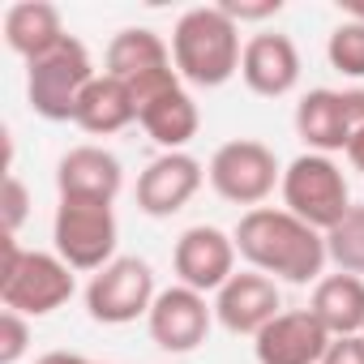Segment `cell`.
Segmentation results:
<instances>
[{
    "label": "cell",
    "mask_w": 364,
    "mask_h": 364,
    "mask_svg": "<svg viewBox=\"0 0 364 364\" xmlns=\"http://www.w3.org/2000/svg\"><path fill=\"white\" fill-rule=\"evenodd\" d=\"M232 240H236V253L253 270L287 279V283H317L321 266L330 262L326 236L317 228H309L304 219H296L291 210L257 206V210L240 215Z\"/></svg>",
    "instance_id": "6da1fadb"
},
{
    "label": "cell",
    "mask_w": 364,
    "mask_h": 364,
    "mask_svg": "<svg viewBox=\"0 0 364 364\" xmlns=\"http://www.w3.org/2000/svg\"><path fill=\"white\" fill-rule=\"evenodd\" d=\"M240 26L215 5V9H189L171 31V60L176 73L193 86H223L240 73Z\"/></svg>",
    "instance_id": "7a4b0ae2"
},
{
    "label": "cell",
    "mask_w": 364,
    "mask_h": 364,
    "mask_svg": "<svg viewBox=\"0 0 364 364\" xmlns=\"http://www.w3.org/2000/svg\"><path fill=\"white\" fill-rule=\"evenodd\" d=\"M69 296H73L69 262H60L52 253L22 249L14 236H5V266H0V300H5V309H14L22 317H48Z\"/></svg>",
    "instance_id": "3957f363"
},
{
    "label": "cell",
    "mask_w": 364,
    "mask_h": 364,
    "mask_svg": "<svg viewBox=\"0 0 364 364\" xmlns=\"http://www.w3.org/2000/svg\"><path fill=\"white\" fill-rule=\"evenodd\" d=\"M95 65H90V52L82 39H65L60 48H52L48 56L31 60V73H26V99L31 107L43 116V120H73L77 116V103L86 95V86L95 82Z\"/></svg>",
    "instance_id": "277c9868"
},
{
    "label": "cell",
    "mask_w": 364,
    "mask_h": 364,
    "mask_svg": "<svg viewBox=\"0 0 364 364\" xmlns=\"http://www.w3.org/2000/svg\"><path fill=\"white\" fill-rule=\"evenodd\" d=\"M283 206L304 219L309 228H317L321 236L351 210V193H347V176L330 154H300L287 171H283Z\"/></svg>",
    "instance_id": "5b68a950"
},
{
    "label": "cell",
    "mask_w": 364,
    "mask_h": 364,
    "mask_svg": "<svg viewBox=\"0 0 364 364\" xmlns=\"http://www.w3.org/2000/svg\"><path fill=\"white\" fill-rule=\"evenodd\" d=\"M210 185L223 202L232 206H262L274 185H283V171H279V159L266 141H253V137H236V141H223L210 159Z\"/></svg>",
    "instance_id": "8992f818"
},
{
    "label": "cell",
    "mask_w": 364,
    "mask_h": 364,
    "mask_svg": "<svg viewBox=\"0 0 364 364\" xmlns=\"http://www.w3.org/2000/svg\"><path fill=\"white\" fill-rule=\"evenodd\" d=\"M56 257L73 270H103L116 257V215L99 202H60L52 223Z\"/></svg>",
    "instance_id": "52a82bcc"
},
{
    "label": "cell",
    "mask_w": 364,
    "mask_h": 364,
    "mask_svg": "<svg viewBox=\"0 0 364 364\" xmlns=\"http://www.w3.org/2000/svg\"><path fill=\"white\" fill-rule=\"evenodd\" d=\"M107 77H120L133 90L137 103L180 86V73H176V60H171L167 43L154 31H141V26L120 31L107 43Z\"/></svg>",
    "instance_id": "ba28073f"
},
{
    "label": "cell",
    "mask_w": 364,
    "mask_h": 364,
    "mask_svg": "<svg viewBox=\"0 0 364 364\" xmlns=\"http://www.w3.org/2000/svg\"><path fill=\"white\" fill-rule=\"evenodd\" d=\"M150 304H154V274L141 257H116L86 287V309L103 326L137 321L141 313H150Z\"/></svg>",
    "instance_id": "9c48e42d"
},
{
    "label": "cell",
    "mask_w": 364,
    "mask_h": 364,
    "mask_svg": "<svg viewBox=\"0 0 364 364\" xmlns=\"http://www.w3.org/2000/svg\"><path fill=\"white\" fill-rule=\"evenodd\" d=\"M146 321H150V338H154L163 351L185 355V351H193V347L206 343L210 321H215V309H210L206 296L193 291V287H167V291L154 296Z\"/></svg>",
    "instance_id": "30bf717a"
},
{
    "label": "cell",
    "mask_w": 364,
    "mask_h": 364,
    "mask_svg": "<svg viewBox=\"0 0 364 364\" xmlns=\"http://www.w3.org/2000/svg\"><path fill=\"white\" fill-rule=\"evenodd\" d=\"M171 266L180 274V287L193 291H219L236 274V240L219 228H189L171 249Z\"/></svg>",
    "instance_id": "8fae6325"
},
{
    "label": "cell",
    "mask_w": 364,
    "mask_h": 364,
    "mask_svg": "<svg viewBox=\"0 0 364 364\" xmlns=\"http://www.w3.org/2000/svg\"><path fill=\"white\" fill-rule=\"evenodd\" d=\"M202 163L185 150H171V154H159L141 176H137V210L150 215V219H167L176 210H185L198 189H202Z\"/></svg>",
    "instance_id": "7c38bea8"
},
{
    "label": "cell",
    "mask_w": 364,
    "mask_h": 364,
    "mask_svg": "<svg viewBox=\"0 0 364 364\" xmlns=\"http://www.w3.org/2000/svg\"><path fill=\"white\" fill-rule=\"evenodd\" d=\"M124 185L120 159L103 146H73L60 163H56V189L60 202H99L112 206L116 193Z\"/></svg>",
    "instance_id": "4fadbf2b"
},
{
    "label": "cell",
    "mask_w": 364,
    "mask_h": 364,
    "mask_svg": "<svg viewBox=\"0 0 364 364\" xmlns=\"http://www.w3.org/2000/svg\"><path fill=\"white\" fill-rule=\"evenodd\" d=\"M215 317L223 321V330H232V334H253V338H257V334L279 317V287H274V279L262 274V270L232 274V279L219 287Z\"/></svg>",
    "instance_id": "5bb4252c"
},
{
    "label": "cell",
    "mask_w": 364,
    "mask_h": 364,
    "mask_svg": "<svg viewBox=\"0 0 364 364\" xmlns=\"http://www.w3.org/2000/svg\"><path fill=\"white\" fill-rule=\"evenodd\" d=\"M326 347H330V334L309 309L279 313L253 343L257 364H321Z\"/></svg>",
    "instance_id": "9a60e30c"
},
{
    "label": "cell",
    "mask_w": 364,
    "mask_h": 364,
    "mask_svg": "<svg viewBox=\"0 0 364 364\" xmlns=\"http://www.w3.org/2000/svg\"><path fill=\"white\" fill-rule=\"evenodd\" d=\"M240 77L262 99H283L300 82V52L287 35H253L240 56Z\"/></svg>",
    "instance_id": "2e32d148"
},
{
    "label": "cell",
    "mask_w": 364,
    "mask_h": 364,
    "mask_svg": "<svg viewBox=\"0 0 364 364\" xmlns=\"http://www.w3.org/2000/svg\"><path fill=\"white\" fill-rule=\"evenodd\" d=\"M296 133L313 154H334L347 150L351 133H355V116H351V95L347 90H309L296 103Z\"/></svg>",
    "instance_id": "e0dca14e"
},
{
    "label": "cell",
    "mask_w": 364,
    "mask_h": 364,
    "mask_svg": "<svg viewBox=\"0 0 364 364\" xmlns=\"http://www.w3.org/2000/svg\"><path fill=\"white\" fill-rule=\"evenodd\" d=\"M69 35L60 26V9L48 0H18L5 14V43L31 65L39 56H48L52 48H60Z\"/></svg>",
    "instance_id": "ac0fdd59"
},
{
    "label": "cell",
    "mask_w": 364,
    "mask_h": 364,
    "mask_svg": "<svg viewBox=\"0 0 364 364\" xmlns=\"http://www.w3.org/2000/svg\"><path fill=\"white\" fill-rule=\"evenodd\" d=\"M137 124L171 154V150H180L185 141L198 137L202 116H198V103L185 95V86H171L163 95H150L137 103Z\"/></svg>",
    "instance_id": "d6986e66"
},
{
    "label": "cell",
    "mask_w": 364,
    "mask_h": 364,
    "mask_svg": "<svg viewBox=\"0 0 364 364\" xmlns=\"http://www.w3.org/2000/svg\"><path fill=\"white\" fill-rule=\"evenodd\" d=\"M309 313L326 326L330 338H347V334H364V279L355 274H326L313 287V304Z\"/></svg>",
    "instance_id": "ffe728a7"
},
{
    "label": "cell",
    "mask_w": 364,
    "mask_h": 364,
    "mask_svg": "<svg viewBox=\"0 0 364 364\" xmlns=\"http://www.w3.org/2000/svg\"><path fill=\"white\" fill-rule=\"evenodd\" d=\"M133 120H137V99H133V90H129L120 77H107V73L86 86V95H82V103H77V116H73V124H82V129L95 133V137L120 133V129H129Z\"/></svg>",
    "instance_id": "44dd1931"
},
{
    "label": "cell",
    "mask_w": 364,
    "mask_h": 364,
    "mask_svg": "<svg viewBox=\"0 0 364 364\" xmlns=\"http://www.w3.org/2000/svg\"><path fill=\"white\" fill-rule=\"evenodd\" d=\"M326 257L343 274H364V206H351L330 232H326Z\"/></svg>",
    "instance_id": "7402d4cb"
},
{
    "label": "cell",
    "mask_w": 364,
    "mask_h": 364,
    "mask_svg": "<svg viewBox=\"0 0 364 364\" xmlns=\"http://www.w3.org/2000/svg\"><path fill=\"white\" fill-rule=\"evenodd\" d=\"M326 56H330V65L338 73L364 77V22H351L347 18L343 26H334V35L326 43Z\"/></svg>",
    "instance_id": "603a6c76"
},
{
    "label": "cell",
    "mask_w": 364,
    "mask_h": 364,
    "mask_svg": "<svg viewBox=\"0 0 364 364\" xmlns=\"http://www.w3.org/2000/svg\"><path fill=\"white\" fill-rule=\"evenodd\" d=\"M26 347H31L26 317L14 313V309H5V313H0V364H18L26 355Z\"/></svg>",
    "instance_id": "cb8c5ba5"
},
{
    "label": "cell",
    "mask_w": 364,
    "mask_h": 364,
    "mask_svg": "<svg viewBox=\"0 0 364 364\" xmlns=\"http://www.w3.org/2000/svg\"><path fill=\"white\" fill-rule=\"evenodd\" d=\"M0 206H5V232L18 240V228H22V219H26L31 193H26V185H22V180H18L14 171L5 176V202H0Z\"/></svg>",
    "instance_id": "d4e9b609"
},
{
    "label": "cell",
    "mask_w": 364,
    "mask_h": 364,
    "mask_svg": "<svg viewBox=\"0 0 364 364\" xmlns=\"http://www.w3.org/2000/svg\"><path fill=\"white\" fill-rule=\"evenodd\" d=\"M321 364H364V334H347V338H330Z\"/></svg>",
    "instance_id": "484cf974"
},
{
    "label": "cell",
    "mask_w": 364,
    "mask_h": 364,
    "mask_svg": "<svg viewBox=\"0 0 364 364\" xmlns=\"http://www.w3.org/2000/svg\"><path fill=\"white\" fill-rule=\"evenodd\" d=\"M236 26L240 22H262V18H274L279 9H283V0H262V5H240V0H223V5H219Z\"/></svg>",
    "instance_id": "4316f807"
},
{
    "label": "cell",
    "mask_w": 364,
    "mask_h": 364,
    "mask_svg": "<svg viewBox=\"0 0 364 364\" xmlns=\"http://www.w3.org/2000/svg\"><path fill=\"white\" fill-rule=\"evenodd\" d=\"M347 159H351L355 171H364V129L351 133V141H347Z\"/></svg>",
    "instance_id": "83f0119b"
},
{
    "label": "cell",
    "mask_w": 364,
    "mask_h": 364,
    "mask_svg": "<svg viewBox=\"0 0 364 364\" xmlns=\"http://www.w3.org/2000/svg\"><path fill=\"white\" fill-rule=\"evenodd\" d=\"M35 364H90V360H82V355H73V351H48V355H39Z\"/></svg>",
    "instance_id": "f1b7e54d"
},
{
    "label": "cell",
    "mask_w": 364,
    "mask_h": 364,
    "mask_svg": "<svg viewBox=\"0 0 364 364\" xmlns=\"http://www.w3.org/2000/svg\"><path fill=\"white\" fill-rule=\"evenodd\" d=\"M347 14H351V22H364V0H347Z\"/></svg>",
    "instance_id": "f546056e"
},
{
    "label": "cell",
    "mask_w": 364,
    "mask_h": 364,
    "mask_svg": "<svg viewBox=\"0 0 364 364\" xmlns=\"http://www.w3.org/2000/svg\"><path fill=\"white\" fill-rule=\"evenodd\" d=\"M90 364H95V360H90Z\"/></svg>",
    "instance_id": "4dcf8cb0"
}]
</instances>
